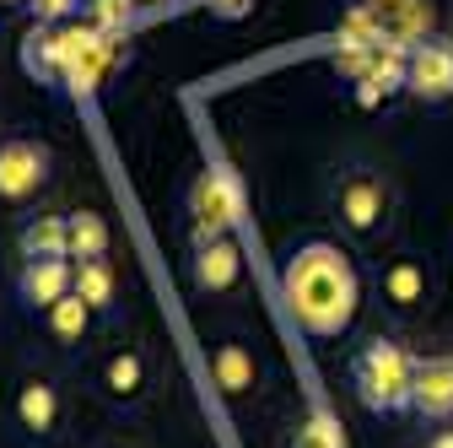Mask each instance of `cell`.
I'll return each mask as SVG.
<instances>
[{
    "label": "cell",
    "instance_id": "5b68a950",
    "mask_svg": "<svg viewBox=\"0 0 453 448\" xmlns=\"http://www.w3.org/2000/svg\"><path fill=\"white\" fill-rule=\"evenodd\" d=\"M334 211H340V221H346L357 238H367V233H378V228H383L388 184L372 174V167H351V174L334 184Z\"/></svg>",
    "mask_w": 453,
    "mask_h": 448
},
{
    "label": "cell",
    "instance_id": "277c9868",
    "mask_svg": "<svg viewBox=\"0 0 453 448\" xmlns=\"http://www.w3.org/2000/svg\"><path fill=\"white\" fill-rule=\"evenodd\" d=\"M189 216H195V243L205 238H226V228H238L243 216V189L226 167H205L189 189Z\"/></svg>",
    "mask_w": 453,
    "mask_h": 448
},
{
    "label": "cell",
    "instance_id": "7a4b0ae2",
    "mask_svg": "<svg viewBox=\"0 0 453 448\" xmlns=\"http://www.w3.org/2000/svg\"><path fill=\"white\" fill-rule=\"evenodd\" d=\"M351 383L367 411L394 416V411H411V383H416V357L400 341H367L351 362Z\"/></svg>",
    "mask_w": 453,
    "mask_h": 448
},
{
    "label": "cell",
    "instance_id": "6da1fadb",
    "mask_svg": "<svg viewBox=\"0 0 453 448\" xmlns=\"http://www.w3.org/2000/svg\"><path fill=\"white\" fill-rule=\"evenodd\" d=\"M280 297H287L292 319L313 341H334V335H346L351 319H357L362 282H357L351 259L334 243H303V249H292L287 270H280Z\"/></svg>",
    "mask_w": 453,
    "mask_h": 448
},
{
    "label": "cell",
    "instance_id": "e0dca14e",
    "mask_svg": "<svg viewBox=\"0 0 453 448\" xmlns=\"http://www.w3.org/2000/svg\"><path fill=\"white\" fill-rule=\"evenodd\" d=\"M383 297H388L394 308H416V303L426 297V275H421V265H416V259H394V265L383 270Z\"/></svg>",
    "mask_w": 453,
    "mask_h": 448
},
{
    "label": "cell",
    "instance_id": "d6986e66",
    "mask_svg": "<svg viewBox=\"0 0 453 448\" xmlns=\"http://www.w3.org/2000/svg\"><path fill=\"white\" fill-rule=\"evenodd\" d=\"M87 6H92V22H97L103 33H113V38L135 22V0H87Z\"/></svg>",
    "mask_w": 453,
    "mask_h": 448
},
{
    "label": "cell",
    "instance_id": "4fadbf2b",
    "mask_svg": "<svg viewBox=\"0 0 453 448\" xmlns=\"http://www.w3.org/2000/svg\"><path fill=\"white\" fill-rule=\"evenodd\" d=\"M211 378H216V389L221 395H249L254 389V357L238 346V341H226V346H216V357H211Z\"/></svg>",
    "mask_w": 453,
    "mask_h": 448
},
{
    "label": "cell",
    "instance_id": "2e32d148",
    "mask_svg": "<svg viewBox=\"0 0 453 448\" xmlns=\"http://www.w3.org/2000/svg\"><path fill=\"white\" fill-rule=\"evenodd\" d=\"M43 319H49V335H54V341H65V346H76L81 335L92 329V308L81 303V292H65L60 303L43 313Z\"/></svg>",
    "mask_w": 453,
    "mask_h": 448
},
{
    "label": "cell",
    "instance_id": "8992f818",
    "mask_svg": "<svg viewBox=\"0 0 453 448\" xmlns=\"http://www.w3.org/2000/svg\"><path fill=\"white\" fill-rule=\"evenodd\" d=\"M49 146L33 141V135H12V141H0V200H27L43 189L49 179Z\"/></svg>",
    "mask_w": 453,
    "mask_h": 448
},
{
    "label": "cell",
    "instance_id": "3957f363",
    "mask_svg": "<svg viewBox=\"0 0 453 448\" xmlns=\"http://www.w3.org/2000/svg\"><path fill=\"white\" fill-rule=\"evenodd\" d=\"M54 54H60V81H65L76 97H87V92H97V81L108 76L119 43H113V33H103L97 22H87V27L71 22V27L54 33Z\"/></svg>",
    "mask_w": 453,
    "mask_h": 448
},
{
    "label": "cell",
    "instance_id": "ac0fdd59",
    "mask_svg": "<svg viewBox=\"0 0 453 448\" xmlns=\"http://www.w3.org/2000/svg\"><path fill=\"white\" fill-rule=\"evenodd\" d=\"M297 448H346V437H340V421L313 411L303 427H297Z\"/></svg>",
    "mask_w": 453,
    "mask_h": 448
},
{
    "label": "cell",
    "instance_id": "9a60e30c",
    "mask_svg": "<svg viewBox=\"0 0 453 448\" xmlns=\"http://www.w3.org/2000/svg\"><path fill=\"white\" fill-rule=\"evenodd\" d=\"M71 259H108V221L97 211H71Z\"/></svg>",
    "mask_w": 453,
    "mask_h": 448
},
{
    "label": "cell",
    "instance_id": "52a82bcc",
    "mask_svg": "<svg viewBox=\"0 0 453 448\" xmlns=\"http://www.w3.org/2000/svg\"><path fill=\"white\" fill-rule=\"evenodd\" d=\"M65 292H76V265L71 259H22L17 270V297L27 308H54Z\"/></svg>",
    "mask_w": 453,
    "mask_h": 448
},
{
    "label": "cell",
    "instance_id": "7c38bea8",
    "mask_svg": "<svg viewBox=\"0 0 453 448\" xmlns=\"http://www.w3.org/2000/svg\"><path fill=\"white\" fill-rule=\"evenodd\" d=\"M17 421L27 432H54V421H60V395H54V383L49 378H27L22 383V395H17Z\"/></svg>",
    "mask_w": 453,
    "mask_h": 448
},
{
    "label": "cell",
    "instance_id": "8fae6325",
    "mask_svg": "<svg viewBox=\"0 0 453 448\" xmlns=\"http://www.w3.org/2000/svg\"><path fill=\"white\" fill-rule=\"evenodd\" d=\"M22 259H71V221L65 216H33L17 233Z\"/></svg>",
    "mask_w": 453,
    "mask_h": 448
},
{
    "label": "cell",
    "instance_id": "ba28073f",
    "mask_svg": "<svg viewBox=\"0 0 453 448\" xmlns=\"http://www.w3.org/2000/svg\"><path fill=\"white\" fill-rule=\"evenodd\" d=\"M411 411H416L421 421H442V416H453V357H426V362H416Z\"/></svg>",
    "mask_w": 453,
    "mask_h": 448
},
{
    "label": "cell",
    "instance_id": "7402d4cb",
    "mask_svg": "<svg viewBox=\"0 0 453 448\" xmlns=\"http://www.w3.org/2000/svg\"><path fill=\"white\" fill-rule=\"evenodd\" d=\"M426 448H453V432H442L437 443H426Z\"/></svg>",
    "mask_w": 453,
    "mask_h": 448
},
{
    "label": "cell",
    "instance_id": "9c48e42d",
    "mask_svg": "<svg viewBox=\"0 0 453 448\" xmlns=\"http://www.w3.org/2000/svg\"><path fill=\"white\" fill-rule=\"evenodd\" d=\"M238 270H243V259H238V243L233 238H205V243H195V259H189L195 292H226V287L238 282Z\"/></svg>",
    "mask_w": 453,
    "mask_h": 448
},
{
    "label": "cell",
    "instance_id": "5bb4252c",
    "mask_svg": "<svg viewBox=\"0 0 453 448\" xmlns=\"http://www.w3.org/2000/svg\"><path fill=\"white\" fill-rule=\"evenodd\" d=\"M76 292L92 313H113V292H119L113 265L108 259H76Z\"/></svg>",
    "mask_w": 453,
    "mask_h": 448
},
{
    "label": "cell",
    "instance_id": "30bf717a",
    "mask_svg": "<svg viewBox=\"0 0 453 448\" xmlns=\"http://www.w3.org/2000/svg\"><path fill=\"white\" fill-rule=\"evenodd\" d=\"M405 87L421 92V97H453V49L416 43L411 49V76H405Z\"/></svg>",
    "mask_w": 453,
    "mask_h": 448
},
{
    "label": "cell",
    "instance_id": "ffe728a7",
    "mask_svg": "<svg viewBox=\"0 0 453 448\" xmlns=\"http://www.w3.org/2000/svg\"><path fill=\"white\" fill-rule=\"evenodd\" d=\"M108 389H113V395H135V389H141V357L135 351L108 362Z\"/></svg>",
    "mask_w": 453,
    "mask_h": 448
},
{
    "label": "cell",
    "instance_id": "603a6c76",
    "mask_svg": "<svg viewBox=\"0 0 453 448\" xmlns=\"http://www.w3.org/2000/svg\"><path fill=\"white\" fill-rule=\"evenodd\" d=\"M0 6H22V0H0Z\"/></svg>",
    "mask_w": 453,
    "mask_h": 448
},
{
    "label": "cell",
    "instance_id": "44dd1931",
    "mask_svg": "<svg viewBox=\"0 0 453 448\" xmlns=\"http://www.w3.org/2000/svg\"><path fill=\"white\" fill-rule=\"evenodd\" d=\"M71 12H76V0H33V17H38L43 27H49V22H65Z\"/></svg>",
    "mask_w": 453,
    "mask_h": 448
}]
</instances>
